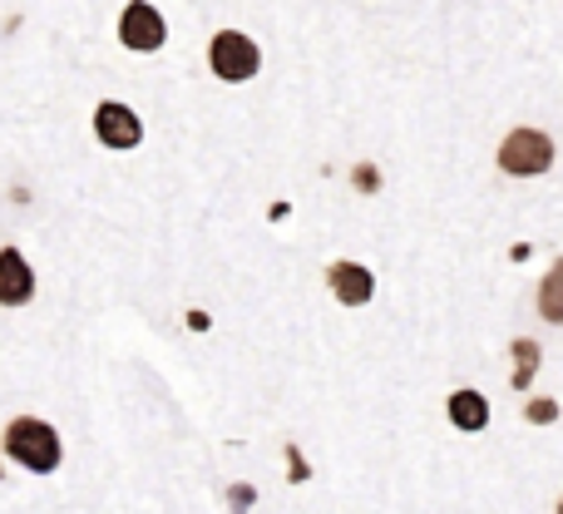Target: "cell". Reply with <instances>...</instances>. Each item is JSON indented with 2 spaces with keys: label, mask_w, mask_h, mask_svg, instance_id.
Here are the masks:
<instances>
[{
  "label": "cell",
  "mask_w": 563,
  "mask_h": 514,
  "mask_svg": "<svg viewBox=\"0 0 563 514\" xmlns=\"http://www.w3.org/2000/svg\"><path fill=\"white\" fill-rule=\"evenodd\" d=\"M5 456H15V466L35 470V475H49L59 466V436L35 416H20L10 420L5 430Z\"/></svg>",
  "instance_id": "obj_1"
},
{
  "label": "cell",
  "mask_w": 563,
  "mask_h": 514,
  "mask_svg": "<svg viewBox=\"0 0 563 514\" xmlns=\"http://www.w3.org/2000/svg\"><path fill=\"white\" fill-rule=\"evenodd\" d=\"M499 168L515 178H539L554 168V139L544 129H515V134L499 144Z\"/></svg>",
  "instance_id": "obj_2"
},
{
  "label": "cell",
  "mask_w": 563,
  "mask_h": 514,
  "mask_svg": "<svg viewBox=\"0 0 563 514\" xmlns=\"http://www.w3.org/2000/svg\"><path fill=\"white\" fill-rule=\"evenodd\" d=\"M208 65H213L218 79L243 85V79H253L257 69H263V55H257V45L243 30H223V35H213V45H208Z\"/></svg>",
  "instance_id": "obj_3"
},
{
  "label": "cell",
  "mask_w": 563,
  "mask_h": 514,
  "mask_svg": "<svg viewBox=\"0 0 563 514\" xmlns=\"http://www.w3.org/2000/svg\"><path fill=\"white\" fill-rule=\"evenodd\" d=\"M119 40H124L129 50H139V55H148V50H158L168 40V25H164V15H158L148 0H134V6H124Z\"/></svg>",
  "instance_id": "obj_4"
},
{
  "label": "cell",
  "mask_w": 563,
  "mask_h": 514,
  "mask_svg": "<svg viewBox=\"0 0 563 514\" xmlns=\"http://www.w3.org/2000/svg\"><path fill=\"white\" fill-rule=\"evenodd\" d=\"M95 134H99V144H109V149H134L139 139H144V124H139V114L129 105H99L95 109Z\"/></svg>",
  "instance_id": "obj_5"
},
{
  "label": "cell",
  "mask_w": 563,
  "mask_h": 514,
  "mask_svg": "<svg viewBox=\"0 0 563 514\" xmlns=\"http://www.w3.org/2000/svg\"><path fill=\"white\" fill-rule=\"evenodd\" d=\"M327 287L341 307H366V302L376 297V277H371V267H361V262H331Z\"/></svg>",
  "instance_id": "obj_6"
},
{
  "label": "cell",
  "mask_w": 563,
  "mask_h": 514,
  "mask_svg": "<svg viewBox=\"0 0 563 514\" xmlns=\"http://www.w3.org/2000/svg\"><path fill=\"white\" fill-rule=\"evenodd\" d=\"M35 297V272L15 248H0V302L5 307H25Z\"/></svg>",
  "instance_id": "obj_7"
},
{
  "label": "cell",
  "mask_w": 563,
  "mask_h": 514,
  "mask_svg": "<svg viewBox=\"0 0 563 514\" xmlns=\"http://www.w3.org/2000/svg\"><path fill=\"white\" fill-rule=\"evenodd\" d=\"M445 411H450V426H460V430H485L489 426V401L479 396V391H455Z\"/></svg>",
  "instance_id": "obj_8"
},
{
  "label": "cell",
  "mask_w": 563,
  "mask_h": 514,
  "mask_svg": "<svg viewBox=\"0 0 563 514\" xmlns=\"http://www.w3.org/2000/svg\"><path fill=\"white\" fill-rule=\"evenodd\" d=\"M539 311H544V321L563 327V258L549 267V277L539 282Z\"/></svg>",
  "instance_id": "obj_9"
},
{
  "label": "cell",
  "mask_w": 563,
  "mask_h": 514,
  "mask_svg": "<svg viewBox=\"0 0 563 514\" xmlns=\"http://www.w3.org/2000/svg\"><path fill=\"white\" fill-rule=\"evenodd\" d=\"M509 357H515V386H529V381H534V371H539V347L519 337L515 347H509Z\"/></svg>",
  "instance_id": "obj_10"
},
{
  "label": "cell",
  "mask_w": 563,
  "mask_h": 514,
  "mask_svg": "<svg viewBox=\"0 0 563 514\" xmlns=\"http://www.w3.org/2000/svg\"><path fill=\"white\" fill-rule=\"evenodd\" d=\"M529 420H534V426H549V420H559V406L549 396H539V401H529V411H525Z\"/></svg>",
  "instance_id": "obj_11"
},
{
  "label": "cell",
  "mask_w": 563,
  "mask_h": 514,
  "mask_svg": "<svg viewBox=\"0 0 563 514\" xmlns=\"http://www.w3.org/2000/svg\"><path fill=\"white\" fill-rule=\"evenodd\" d=\"M356 188H361V194H376V188H380V174H376L371 164H361V168H356Z\"/></svg>",
  "instance_id": "obj_12"
},
{
  "label": "cell",
  "mask_w": 563,
  "mask_h": 514,
  "mask_svg": "<svg viewBox=\"0 0 563 514\" xmlns=\"http://www.w3.org/2000/svg\"><path fill=\"white\" fill-rule=\"evenodd\" d=\"M559 514H563V500H559Z\"/></svg>",
  "instance_id": "obj_13"
}]
</instances>
